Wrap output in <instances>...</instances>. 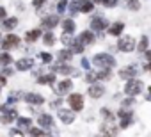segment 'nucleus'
<instances>
[{
  "mask_svg": "<svg viewBox=\"0 0 151 137\" xmlns=\"http://www.w3.org/2000/svg\"><path fill=\"white\" fill-rule=\"evenodd\" d=\"M78 6H80V0L73 2V4L69 6V13H71V14H78Z\"/></svg>",
  "mask_w": 151,
  "mask_h": 137,
  "instance_id": "obj_37",
  "label": "nucleus"
},
{
  "mask_svg": "<svg viewBox=\"0 0 151 137\" xmlns=\"http://www.w3.org/2000/svg\"><path fill=\"white\" fill-rule=\"evenodd\" d=\"M39 59H41L43 62H52V55L46 53V52H41V53H39Z\"/></svg>",
  "mask_w": 151,
  "mask_h": 137,
  "instance_id": "obj_40",
  "label": "nucleus"
},
{
  "mask_svg": "<svg viewBox=\"0 0 151 137\" xmlns=\"http://www.w3.org/2000/svg\"><path fill=\"white\" fill-rule=\"evenodd\" d=\"M142 80H139V79H130L128 82H126V86H124V93L128 94V96H137L139 93H142Z\"/></svg>",
  "mask_w": 151,
  "mask_h": 137,
  "instance_id": "obj_2",
  "label": "nucleus"
},
{
  "mask_svg": "<svg viewBox=\"0 0 151 137\" xmlns=\"http://www.w3.org/2000/svg\"><path fill=\"white\" fill-rule=\"evenodd\" d=\"M32 66H34V61L30 57H25V59L16 61V70L18 71H27V70H30Z\"/></svg>",
  "mask_w": 151,
  "mask_h": 137,
  "instance_id": "obj_18",
  "label": "nucleus"
},
{
  "mask_svg": "<svg viewBox=\"0 0 151 137\" xmlns=\"http://www.w3.org/2000/svg\"><path fill=\"white\" fill-rule=\"evenodd\" d=\"M57 93L59 94H66V93H69L71 89H73V82L69 80V79H64V80H60V82H57Z\"/></svg>",
  "mask_w": 151,
  "mask_h": 137,
  "instance_id": "obj_16",
  "label": "nucleus"
},
{
  "mask_svg": "<svg viewBox=\"0 0 151 137\" xmlns=\"http://www.w3.org/2000/svg\"><path fill=\"white\" fill-rule=\"evenodd\" d=\"M117 48L121 52H133L135 50V39L132 36H123V37H119Z\"/></svg>",
  "mask_w": 151,
  "mask_h": 137,
  "instance_id": "obj_5",
  "label": "nucleus"
},
{
  "mask_svg": "<svg viewBox=\"0 0 151 137\" xmlns=\"http://www.w3.org/2000/svg\"><path fill=\"white\" fill-rule=\"evenodd\" d=\"M137 71H139V68H137V66H126V68H123V70L119 71V77L130 80V79H135Z\"/></svg>",
  "mask_w": 151,
  "mask_h": 137,
  "instance_id": "obj_17",
  "label": "nucleus"
},
{
  "mask_svg": "<svg viewBox=\"0 0 151 137\" xmlns=\"http://www.w3.org/2000/svg\"><path fill=\"white\" fill-rule=\"evenodd\" d=\"M6 82H7V80H6V77H4V75H0V87H4V86H6Z\"/></svg>",
  "mask_w": 151,
  "mask_h": 137,
  "instance_id": "obj_43",
  "label": "nucleus"
},
{
  "mask_svg": "<svg viewBox=\"0 0 151 137\" xmlns=\"http://www.w3.org/2000/svg\"><path fill=\"white\" fill-rule=\"evenodd\" d=\"M0 46H2L4 50L16 48V46H20V37L14 36V34H9V36H6V39H4L2 43H0Z\"/></svg>",
  "mask_w": 151,
  "mask_h": 137,
  "instance_id": "obj_10",
  "label": "nucleus"
},
{
  "mask_svg": "<svg viewBox=\"0 0 151 137\" xmlns=\"http://www.w3.org/2000/svg\"><path fill=\"white\" fill-rule=\"evenodd\" d=\"M124 4L130 11H139L140 9V2L139 0H124Z\"/></svg>",
  "mask_w": 151,
  "mask_h": 137,
  "instance_id": "obj_31",
  "label": "nucleus"
},
{
  "mask_svg": "<svg viewBox=\"0 0 151 137\" xmlns=\"http://www.w3.org/2000/svg\"><path fill=\"white\" fill-rule=\"evenodd\" d=\"M57 55H59V61H60V62H69V61L73 59V52H71L69 48H62Z\"/></svg>",
  "mask_w": 151,
  "mask_h": 137,
  "instance_id": "obj_24",
  "label": "nucleus"
},
{
  "mask_svg": "<svg viewBox=\"0 0 151 137\" xmlns=\"http://www.w3.org/2000/svg\"><path fill=\"white\" fill-rule=\"evenodd\" d=\"M89 2H93V4H100V0H89Z\"/></svg>",
  "mask_w": 151,
  "mask_h": 137,
  "instance_id": "obj_45",
  "label": "nucleus"
},
{
  "mask_svg": "<svg viewBox=\"0 0 151 137\" xmlns=\"http://www.w3.org/2000/svg\"><path fill=\"white\" fill-rule=\"evenodd\" d=\"M68 103H69L71 110L78 112V110H82V109H84V96H82L80 93H73V94H69V96H68Z\"/></svg>",
  "mask_w": 151,
  "mask_h": 137,
  "instance_id": "obj_3",
  "label": "nucleus"
},
{
  "mask_svg": "<svg viewBox=\"0 0 151 137\" xmlns=\"http://www.w3.org/2000/svg\"><path fill=\"white\" fill-rule=\"evenodd\" d=\"M147 45H149L147 36H142L140 41H139V45H137V50H139V52H146V50H147Z\"/></svg>",
  "mask_w": 151,
  "mask_h": 137,
  "instance_id": "obj_32",
  "label": "nucleus"
},
{
  "mask_svg": "<svg viewBox=\"0 0 151 137\" xmlns=\"http://www.w3.org/2000/svg\"><path fill=\"white\" fill-rule=\"evenodd\" d=\"M45 4H46V0H32V6H34L36 9H41Z\"/></svg>",
  "mask_w": 151,
  "mask_h": 137,
  "instance_id": "obj_41",
  "label": "nucleus"
},
{
  "mask_svg": "<svg viewBox=\"0 0 151 137\" xmlns=\"http://www.w3.org/2000/svg\"><path fill=\"white\" fill-rule=\"evenodd\" d=\"M60 41H62V45L66 46V48H69V45H71V41H73V37H71V34H62L60 36Z\"/></svg>",
  "mask_w": 151,
  "mask_h": 137,
  "instance_id": "obj_35",
  "label": "nucleus"
},
{
  "mask_svg": "<svg viewBox=\"0 0 151 137\" xmlns=\"http://www.w3.org/2000/svg\"><path fill=\"white\" fill-rule=\"evenodd\" d=\"M2 27H4V30H14L16 27H18V18L16 16H11V18H6V20H2Z\"/></svg>",
  "mask_w": 151,
  "mask_h": 137,
  "instance_id": "obj_19",
  "label": "nucleus"
},
{
  "mask_svg": "<svg viewBox=\"0 0 151 137\" xmlns=\"http://www.w3.org/2000/svg\"><path fill=\"white\" fill-rule=\"evenodd\" d=\"M100 132H101V137H116L119 130H117L116 125H112V123L109 121V123L101 125V130H100Z\"/></svg>",
  "mask_w": 151,
  "mask_h": 137,
  "instance_id": "obj_13",
  "label": "nucleus"
},
{
  "mask_svg": "<svg viewBox=\"0 0 151 137\" xmlns=\"http://www.w3.org/2000/svg\"><path fill=\"white\" fill-rule=\"evenodd\" d=\"M29 135L30 137H46L43 128H29Z\"/></svg>",
  "mask_w": 151,
  "mask_h": 137,
  "instance_id": "obj_33",
  "label": "nucleus"
},
{
  "mask_svg": "<svg viewBox=\"0 0 151 137\" xmlns=\"http://www.w3.org/2000/svg\"><path fill=\"white\" fill-rule=\"evenodd\" d=\"M39 37H41V30L39 29H32V30H29L25 34V41H29V43H36Z\"/></svg>",
  "mask_w": 151,
  "mask_h": 137,
  "instance_id": "obj_21",
  "label": "nucleus"
},
{
  "mask_svg": "<svg viewBox=\"0 0 151 137\" xmlns=\"http://www.w3.org/2000/svg\"><path fill=\"white\" fill-rule=\"evenodd\" d=\"M23 102H27L30 105H43L45 98L41 94H37V93H27V94H23Z\"/></svg>",
  "mask_w": 151,
  "mask_h": 137,
  "instance_id": "obj_12",
  "label": "nucleus"
},
{
  "mask_svg": "<svg viewBox=\"0 0 151 137\" xmlns=\"http://www.w3.org/2000/svg\"><path fill=\"white\" fill-rule=\"evenodd\" d=\"M7 18V11H6V7H2V6H0V22H2V20H6Z\"/></svg>",
  "mask_w": 151,
  "mask_h": 137,
  "instance_id": "obj_42",
  "label": "nucleus"
},
{
  "mask_svg": "<svg viewBox=\"0 0 151 137\" xmlns=\"http://www.w3.org/2000/svg\"><path fill=\"white\" fill-rule=\"evenodd\" d=\"M100 4H103L105 7H116L117 6V0H100Z\"/></svg>",
  "mask_w": 151,
  "mask_h": 137,
  "instance_id": "obj_38",
  "label": "nucleus"
},
{
  "mask_svg": "<svg viewBox=\"0 0 151 137\" xmlns=\"http://www.w3.org/2000/svg\"><path fill=\"white\" fill-rule=\"evenodd\" d=\"M82 66L86 68V70H89V62H87V59H82Z\"/></svg>",
  "mask_w": 151,
  "mask_h": 137,
  "instance_id": "obj_44",
  "label": "nucleus"
},
{
  "mask_svg": "<svg viewBox=\"0 0 151 137\" xmlns=\"http://www.w3.org/2000/svg\"><path fill=\"white\" fill-rule=\"evenodd\" d=\"M0 110H2V107H0Z\"/></svg>",
  "mask_w": 151,
  "mask_h": 137,
  "instance_id": "obj_46",
  "label": "nucleus"
},
{
  "mask_svg": "<svg viewBox=\"0 0 151 137\" xmlns=\"http://www.w3.org/2000/svg\"><path fill=\"white\" fill-rule=\"evenodd\" d=\"M75 22L71 20V18H66V20H62V29H64V32L66 34H73L75 32Z\"/></svg>",
  "mask_w": 151,
  "mask_h": 137,
  "instance_id": "obj_25",
  "label": "nucleus"
},
{
  "mask_svg": "<svg viewBox=\"0 0 151 137\" xmlns=\"http://www.w3.org/2000/svg\"><path fill=\"white\" fill-rule=\"evenodd\" d=\"M57 25H59V14H48L41 22V27L46 29V30H53Z\"/></svg>",
  "mask_w": 151,
  "mask_h": 137,
  "instance_id": "obj_7",
  "label": "nucleus"
},
{
  "mask_svg": "<svg viewBox=\"0 0 151 137\" xmlns=\"http://www.w3.org/2000/svg\"><path fill=\"white\" fill-rule=\"evenodd\" d=\"M69 50H71L73 53H82V52H84V45H82L78 39H73L71 45H69Z\"/></svg>",
  "mask_w": 151,
  "mask_h": 137,
  "instance_id": "obj_27",
  "label": "nucleus"
},
{
  "mask_svg": "<svg viewBox=\"0 0 151 137\" xmlns=\"http://www.w3.org/2000/svg\"><path fill=\"white\" fill-rule=\"evenodd\" d=\"M101 116H103L105 119H109V121H112V119H114V114H112V110H110V109H101Z\"/></svg>",
  "mask_w": 151,
  "mask_h": 137,
  "instance_id": "obj_36",
  "label": "nucleus"
},
{
  "mask_svg": "<svg viewBox=\"0 0 151 137\" xmlns=\"http://www.w3.org/2000/svg\"><path fill=\"white\" fill-rule=\"evenodd\" d=\"M93 9H94V4H93V2H89V0H80L78 13H84V14H87V13H91Z\"/></svg>",
  "mask_w": 151,
  "mask_h": 137,
  "instance_id": "obj_22",
  "label": "nucleus"
},
{
  "mask_svg": "<svg viewBox=\"0 0 151 137\" xmlns=\"http://www.w3.org/2000/svg\"><path fill=\"white\" fill-rule=\"evenodd\" d=\"M52 70H53L52 73H60V75H73V73H75V68H71V66L66 64V62H60V64L53 66Z\"/></svg>",
  "mask_w": 151,
  "mask_h": 137,
  "instance_id": "obj_14",
  "label": "nucleus"
},
{
  "mask_svg": "<svg viewBox=\"0 0 151 137\" xmlns=\"http://www.w3.org/2000/svg\"><path fill=\"white\" fill-rule=\"evenodd\" d=\"M59 118H60V121H62V123L69 125V123H73V119H75V114H73L71 110L60 109V110H59Z\"/></svg>",
  "mask_w": 151,
  "mask_h": 137,
  "instance_id": "obj_20",
  "label": "nucleus"
},
{
  "mask_svg": "<svg viewBox=\"0 0 151 137\" xmlns=\"http://www.w3.org/2000/svg\"><path fill=\"white\" fill-rule=\"evenodd\" d=\"M107 27H109V22L105 18H101V16H94L91 20V32H101Z\"/></svg>",
  "mask_w": 151,
  "mask_h": 137,
  "instance_id": "obj_6",
  "label": "nucleus"
},
{
  "mask_svg": "<svg viewBox=\"0 0 151 137\" xmlns=\"http://www.w3.org/2000/svg\"><path fill=\"white\" fill-rule=\"evenodd\" d=\"M37 123H39V126L43 128V130H50V128H53V118H52V114H39L37 116Z\"/></svg>",
  "mask_w": 151,
  "mask_h": 137,
  "instance_id": "obj_11",
  "label": "nucleus"
},
{
  "mask_svg": "<svg viewBox=\"0 0 151 137\" xmlns=\"http://www.w3.org/2000/svg\"><path fill=\"white\" fill-rule=\"evenodd\" d=\"M117 118H119V126H121V128H128V126L133 123V112H132V110L121 109V110L117 112Z\"/></svg>",
  "mask_w": 151,
  "mask_h": 137,
  "instance_id": "obj_4",
  "label": "nucleus"
},
{
  "mask_svg": "<svg viewBox=\"0 0 151 137\" xmlns=\"http://www.w3.org/2000/svg\"><path fill=\"white\" fill-rule=\"evenodd\" d=\"M2 110H4V114L2 116H0V123H2V125H11L16 118H18V112L14 110V109H6V107H2Z\"/></svg>",
  "mask_w": 151,
  "mask_h": 137,
  "instance_id": "obj_9",
  "label": "nucleus"
},
{
  "mask_svg": "<svg viewBox=\"0 0 151 137\" xmlns=\"http://www.w3.org/2000/svg\"><path fill=\"white\" fill-rule=\"evenodd\" d=\"M53 82H55V73H48V75H43L37 79V84H43V86H48Z\"/></svg>",
  "mask_w": 151,
  "mask_h": 137,
  "instance_id": "obj_26",
  "label": "nucleus"
},
{
  "mask_svg": "<svg viewBox=\"0 0 151 137\" xmlns=\"http://www.w3.org/2000/svg\"><path fill=\"white\" fill-rule=\"evenodd\" d=\"M0 89H2V87H0Z\"/></svg>",
  "mask_w": 151,
  "mask_h": 137,
  "instance_id": "obj_47",
  "label": "nucleus"
},
{
  "mask_svg": "<svg viewBox=\"0 0 151 137\" xmlns=\"http://www.w3.org/2000/svg\"><path fill=\"white\" fill-rule=\"evenodd\" d=\"M43 43H45L46 46H53V45H55V36H53L52 30H48V32L43 36Z\"/></svg>",
  "mask_w": 151,
  "mask_h": 137,
  "instance_id": "obj_29",
  "label": "nucleus"
},
{
  "mask_svg": "<svg viewBox=\"0 0 151 137\" xmlns=\"http://www.w3.org/2000/svg\"><path fill=\"white\" fill-rule=\"evenodd\" d=\"M16 123H18L20 130L23 132L25 128H30V125H32V119H30V118H16Z\"/></svg>",
  "mask_w": 151,
  "mask_h": 137,
  "instance_id": "obj_28",
  "label": "nucleus"
},
{
  "mask_svg": "<svg viewBox=\"0 0 151 137\" xmlns=\"http://www.w3.org/2000/svg\"><path fill=\"white\" fill-rule=\"evenodd\" d=\"M66 7H68V0H60V2L57 4V11H59V13H64Z\"/></svg>",
  "mask_w": 151,
  "mask_h": 137,
  "instance_id": "obj_39",
  "label": "nucleus"
},
{
  "mask_svg": "<svg viewBox=\"0 0 151 137\" xmlns=\"http://www.w3.org/2000/svg\"><path fill=\"white\" fill-rule=\"evenodd\" d=\"M93 64L98 68H103V70H110V68L116 66V59L109 53H96L93 57Z\"/></svg>",
  "mask_w": 151,
  "mask_h": 137,
  "instance_id": "obj_1",
  "label": "nucleus"
},
{
  "mask_svg": "<svg viewBox=\"0 0 151 137\" xmlns=\"http://www.w3.org/2000/svg\"><path fill=\"white\" fill-rule=\"evenodd\" d=\"M107 29H109V34H110V36H119V34L123 32V29H124V23L116 22L114 25H110V27H107Z\"/></svg>",
  "mask_w": 151,
  "mask_h": 137,
  "instance_id": "obj_23",
  "label": "nucleus"
},
{
  "mask_svg": "<svg viewBox=\"0 0 151 137\" xmlns=\"http://www.w3.org/2000/svg\"><path fill=\"white\" fill-rule=\"evenodd\" d=\"M84 46L86 45H93L94 41H96V37H94V32H91V30H84V32H80V36L77 37Z\"/></svg>",
  "mask_w": 151,
  "mask_h": 137,
  "instance_id": "obj_15",
  "label": "nucleus"
},
{
  "mask_svg": "<svg viewBox=\"0 0 151 137\" xmlns=\"http://www.w3.org/2000/svg\"><path fill=\"white\" fill-rule=\"evenodd\" d=\"M13 62V57L9 55V52H2L0 53V66H9Z\"/></svg>",
  "mask_w": 151,
  "mask_h": 137,
  "instance_id": "obj_30",
  "label": "nucleus"
},
{
  "mask_svg": "<svg viewBox=\"0 0 151 137\" xmlns=\"http://www.w3.org/2000/svg\"><path fill=\"white\" fill-rule=\"evenodd\" d=\"M87 93H89V96L93 98V100H98V98H101L103 94H105V86L103 84H91L89 86V89H87Z\"/></svg>",
  "mask_w": 151,
  "mask_h": 137,
  "instance_id": "obj_8",
  "label": "nucleus"
},
{
  "mask_svg": "<svg viewBox=\"0 0 151 137\" xmlns=\"http://www.w3.org/2000/svg\"><path fill=\"white\" fill-rule=\"evenodd\" d=\"M94 77H96V80H107V79H110V70H103L100 73H94Z\"/></svg>",
  "mask_w": 151,
  "mask_h": 137,
  "instance_id": "obj_34",
  "label": "nucleus"
}]
</instances>
